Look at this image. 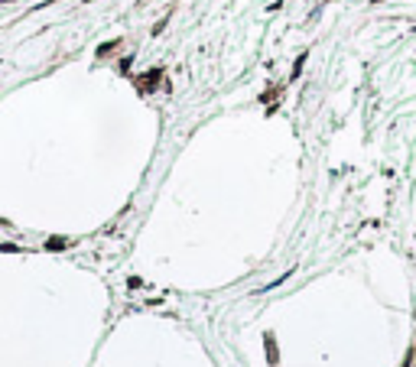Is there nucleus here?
Instances as JSON below:
<instances>
[{"label": "nucleus", "instance_id": "39448f33", "mask_svg": "<svg viewBox=\"0 0 416 367\" xmlns=\"http://www.w3.org/2000/svg\"><path fill=\"white\" fill-rule=\"evenodd\" d=\"M127 289H143V280H140V276H130V280H127Z\"/></svg>", "mask_w": 416, "mask_h": 367}, {"label": "nucleus", "instance_id": "423d86ee", "mask_svg": "<svg viewBox=\"0 0 416 367\" xmlns=\"http://www.w3.org/2000/svg\"><path fill=\"white\" fill-rule=\"evenodd\" d=\"M267 351H270V364H276V348H273V338L267 335Z\"/></svg>", "mask_w": 416, "mask_h": 367}, {"label": "nucleus", "instance_id": "20e7f679", "mask_svg": "<svg viewBox=\"0 0 416 367\" xmlns=\"http://www.w3.org/2000/svg\"><path fill=\"white\" fill-rule=\"evenodd\" d=\"M166 23H169V13H166V17H163V20H159V23L153 26V36H159V33H163V30H166Z\"/></svg>", "mask_w": 416, "mask_h": 367}, {"label": "nucleus", "instance_id": "f03ea898", "mask_svg": "<svg viewBox=\"0 0 416 367\" xmlns=\"http://www.w3.org/2000/svg\"><path fill=\"white\" fill-rule=\"evenodd\" d=\"M65 247H68L65 237H49L46 240V251H65Z\"/></svg>", "mask_w": 416, "mask_h": 367}, {"label": "nucleus", "instance_id": "7ed1b4c3", "mask_svg": "<svg viewBox=\"0 0 416 367\" xmlns=\"http://www.w3.org/2000/svg\"><path fill=\"white\" fill-rule=\"evenodd\" d=\"M121 46V39H111V43H104V46H98V55H108L111 49H117Z\"/></svg>", "mask_w": 416, "mask_h": 367}, {"label": "nucleus", "instance_id": "f257e3e1", "mask_svg": "<svg viewBox=\"0 0 416 367\" xmlns=\"http://www.w3.org/2000/svg\"><path fill=\"white\" fill-rule=\"evenodd\" d=\"M159 78H163V68H150L147 75H143L140 81H137V88H140V94H150L153 88L159 85Z\"/></svg>", "mask_w": 416, "mask_h": 367}]
</instances>
